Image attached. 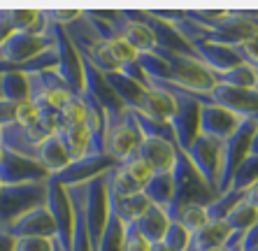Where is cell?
<instances>
[{"label":"cell","mask_w":258,"mask_h":251,"mask_svg":"<svg viewBox=\"0 0 258 251\" xmlns=\"http://www.w3.org/2000/svg\"><path fill=\"white\" fill-rule=\"evenodd\" d=\"M172 181H174V198L172 205H170L168 214L172 219V214L181 207H188V205H207L212 200H216V193L212 191L210 186L205 184V179L196 172V167L191 165V161L186 158V154L179 149L177 154V163L172 167Z\"/></svg>","instance_id":"obj_1"},{"label":"cell","mask_w":258,"mask_h":251,"mask_svg":"<svg viewBox=\"0 0 258 251\" xmlns=\"http://www.w3.org/2000/svg\"><path fill=\"white\" fill-rule=\"evenodd\" d=\"M140 142H142V133L131 109H123L119 114L105 112V154L112 161H126L128 156L138 151Z\"/></svg>","instance_id":"obj_2"},{"label":"cell","mask_w":258,"mask_h":251,"mask_svg":"<svg viewBox=\"0 0 258 251\" xmlns=\"http://www.w3.org/2000/svg\"><path fill=\"white\" fill-rule=\"evenodd\" d=\"M156 54L168 60L170 70H172L170 82L181 86L186 93H205L207 96L216 86L214 72L205 66L198 56H181V54H172V51H158V49Z\"/></svg>","instance_id":"obj_3"},{"label":"cell","mask_w":258,"mask_h":251,"mask_svg":"<svg viewBox=\"0 0 258 251\" xmlns=\"http://www.w3.org/2000/svg\"><path fill=\"white\" fill-rule=\"evenodd\" d=\"M47 203V184L3 186L0 191V233H5L21 214Z\"/></svg>","instance_id":"obj_4"},{"label":"cell","mask_w":258,"mask_h":251,"mask_svg":"<svg viewBox=\"0 0 258 251\" xmlns=\"http://www.w3.org/2000/svg\"><path fill=\"white\" fill-rule=\"evenodd\" d=\"M196 172L205 179V184L219 196V179H221V167H223V142L207 135H196L188 149L184 151Z\"/></svg>","instance_id":"obj_5"},{"label":"cell","mask_w":258,"mask_h":251,"mask_svg":"<svg viewBox=\"0 0 258 251\" xmlns=\"http://www.w3.org/2000/svg\"><path fill=\"white\" fill-rule=\"evenodd\" d=\"M54 33L51 26H47L44 35H30V33H14L10 35L3 44H0V60L7 70H19V68L28 63L30 58H35L37 54H42L44 49L54 47Z\"/></svg>","instance_id":"obj_6"},{"label":"cell","mask_w":258,"mask_h":251,"mask_svg":"<svg viewBox=\"0 0 258 251\" xmlns=\"http://www.w3.org/2000/svg\"><path fill=\"white\" fill-rule=\"evenodd\" d=\"M49 26H51V33H54L56 54H58V68H56V72L60 75V79L68 84V89L75 96H84V60H82V54L70 42L63 26L51 24V21H49Z\"/></svg>","instance_id":"obj_7"},{"label":"cell","mask_w":258,"mask_h":251,"mask_svg":"<svg viewBox=\"0 0 258 251\" xmlns=\"http://www.w3.org/2000/svg\"><path fill=\"white\" fill-rule=\"evenodd\" d=\"M84 214H86V228L93 251L98 249V242L102 237V230L107 226L109 219V200H107V184L105 174L93 177L84 184Z\"/></svg>","instance_id":"obj_8"},{"label":"cell","mask_w":258,"mask_h":251,"mask_svg":"<svg viewBox=\"0 0 258 251\" xmlns=\"http://www.w3.org/2000/svg\"><path fill=\"white\" fill-rule=\"evenodd\" d=\"M256 128H258L256 121L244 119L240 128L235 131L233 138L223 142V167H221V179H219V196H223L230 189V181H233L237 167L249 156V147H251V138Z\"/></svg>","instance_id":"obj_9"},{"label":"cell","mask_w":258,"mask_h":251,"mask_svg":"<svg viewBox=\"0 0 258 251\" xmlns=\"http://www.w3.org/2000/svg\"><path fill=\"white\" fill-rule=\"evenodd\" d=\"M51 174L42 167L40 161L26 158V156L12 154L3 149L0 158V181L5 186H19V184H47Z\"/></svg>","instance_id":"obj_10"},{"label":"cell","mask_w":258,"mask_h":251,"mask_svg":"<svg viewBox=\"0 0 258 251\" xmlns=\"http://www.w3.org/2000/svg\"><path fill=\"white\" fill-rule=\"evenodd\" d=\"M47 207L56 221V242L60 251H70L72 244V200L68 196V186L58 184L49 177L47 181Z\"/></svg>","instance_id":"obj_11"},{"label":"cell","mask_w":258,"mask_h":251,"mask_svg":"<svg viewBox=\"0 0 258 251\" xmlns=\"http://www.w3.org/2000/svg\"><path fill=\"white\" fill-rule=\"evenodd\" d=\"M242 116H237L235 112L214 105V102H205L200 105V123H198V133L207 135V138L221 140L226 142L228 138H233L235 131L242 126Z\"/></svg>","instance_id":"obj_12"},{"label":"cell","mask_w":258,"mask_h":251,"mask_svg":"<svg viewBox=\"0 0 258 251\" xmlns=\"http://www.w3.org/2000/svg\"><path fill=\"white\" fill-rule=\"evenodd\" d=\"M5 233L14 239L19 237H54L56 239V221L51 216V212H49L47 203H44L28 209L26 214H21Z\"/></svg>","instance_id":"obj_13"},{"label":"cell","mask_w":258,"mask_h":251,"mask_svg":"<svg viewBox=\"0 0 258 251\" xmlns=\"http://www.w3.org/2000/svg\"><path fill=\"white\" fill-rule=\"evenodd\" d=\"M116 163L109 158L107 154H100V156H84L79 161H72L66 170H60L58 174H54L51 179L58 181L63 186H77V184H86L91 181L93 177H100L105 174L107 170H112Z\"/></svg>","instance_id":"obj_14"},{"label":"cell","mask_w":258,"mask_h":251,"mask_svg":"<svg viewBox=\"0 0 258 251\" xmlns=\"http://www.w3.org/2000/svg\"><path fill=\"white\" fill-rule=\"evenodd\" d=\"M138 154L149 163V167L154 172H172L174 163H177V154H179V147L168 142V140L142 138V142L138 147Z\"/></svg>","instance_id":"obj_15"},{"label":"cell","mask_w":258,"mask_h":251,"mask_svg":"<svg viewBox=\"0 0 258 251\" xmlns=\"http://www.w3.org/2000/svg\"><path fill=\"white\" fill-rule=\"evenodd\" d=\"M191 47H193V51H196V56H198L212 72H228L230 68L242 63L237 51H235V47H228V44L200 40V42H193Z\"/></svg>","instance_id":"obj_16"},{"label":"cell","mask_w":258,"mask_h":251,"mask_svg":"<svg viewBox=\"0 0 258 251\" xmlns=\"http://www.w3.org/2000/svg\"><path fill=\"white\" fill-rule=\"evenodd\" d=\"M174 109H177V100H174L172 93L149 86V89L144 91V96H142V100H140L135 112L144 114L147 119L158 121V123H170Z\"/></svg>","instance_id":"obj_17"},{"label":"cell","mask_w":258,"mask_h":251,"mask_svg":"<svg viewBox=\"0 0 258 251\" xmlns=\"http://www.w3.org/2000/svg\"><path fill=\"white\" fill-rule=\"evenodd\" d=\"M37 161L42 163V167L51 174V177L58 174L60 170H66V167L72 163L70 154H68L66 144H63V140H60L58 133L49 135V138L40 144V149H37Z\"/></svg>","instance_id":"obj_18"},{"label":"cell","mask_w":258,"mask_h":251,"mask_svg":"<svg viewBox=\"0 0 258 251\" xmlns=\"http://www.w3.org/2000/svg\"><path fill=\"white\" fill-rule=\"evenodd\" d=\"M170 214L168 209L161 207V205H149V209L144 212L142 216L138 219V223H135V228L140 230V235H142L149 244H156V242H161L163 235H165V230H168L170 226Z\"/></svg>","instance_id":"obj_19"},{"label":"cell","mask_w":258,"mask_h":251,"mask_svg":"<svg viewBox=\"0 0 258 251\" xmlns=\"http://www.w3.org/2000/svg\"><path fill=\"white\" fill-rule=\"evenodd\" d=\"M0 147L7 151H12V154L33 158V161H37V149H40V147L30 140L28 131L19 123H10V126H5V128H0Z\"/></svg>","instance_id":"obj_20"},{"label":"cell","mask_w":258,"mask_h":251,"mask_svg":"<svg viewBox=\"0 0 258 251\" xmlns=\"http://www.w3.org/2000/svg\"><path fill=\"white\" fill-rule=\"evenodd\" d=\"M107 200H109V209L119 216L123 226L138 223V219L149 209V205H151V200L144 196V191L135 193V196H128V198H114V196H109L107 193Z\"/></svg>","instance_id":"obj_21"},{"label":"cell","mask_w":258,"mask_h":251,"mask_svg":"<svg viewBox=\"0 0 258 251\" xmlns=\"http://www.w3.org/2000/svg\"><path fill=\"white\" fill-rule=\"evenodd\" d=\"M233 235V228L226 221H210L203 230L191 237V249L188 251H212L219 249L228 242V237Z\"/></svg>","instance_id":"obj_22"},{"label":"cell","mask_w":258,"mask_h":251,"mask_svg":"<svg viewBox=\"0 0 258 251\" xmlns=\"http://www.w3.org/2000/svg\"><path fill=\"white\" fill-rule=\"evenodd\" d=\"M105 82L112 86V91H114V96L121 100V105L126 109H138L140 100H142L144 96V86H140L138 82H133V79H128L126 75H121V72H112V75H105Z\"/></svg>","instance_id":"obj_23"},{"label":"cell","mask_w":258,"mask_h":251,"mask_svg":"<svg viewBox=\"0 0 258 251\" xmlns=\"http://www.w3.org/2000/svg\"><path fill=\"white\" fill-rule=\"evenodd\" d=\"M10 19H12L14 33H30V35H44V30L49 26V19L44 10H10Z\"/></svg>","instance_id":"obj_24"},{"label":"cell","mask_w":258,"mask_h":251,"mask_svg":"<svg viewBox=\"0 0 258 251\" xmlns=\"http://www.w3.org/2000/svg\"><path fill=\"white\" fill-rule=\"evenodd\" d=\"M60 140L66 144L68 154H70L72 161H79L89 156V149H91V131L89 126L82 123V126H70V128H60L58 131Z\"/></svg>","instance_id":"obj_25"},{"label":"cell","mask_w":258,"mask_h":251,"mask_svg":"<svg viewBox=\"0 0 258 251\" xmlns=\"http://www.w3.org/2000/svg\"><path fill=\"white\" fill-rule=\"evenodd\" d=\"M0 98L14 102H24L30 98V89H28V75L21 70H12V72H3L0 75Z\"/></svg>","instance_id":"obj_26"},{"label":"cell","mask_w":258,"mask_h":251,"mask_svg":"<svg viewBox=\"0 0 258 251\" xmlns=\"http://www.w3.org/2000/svg\"><path fill=\"white\" fill-rule=\"evenodd\" d=\"M66 33H68L72 44L77 47L79 54L102 42V37L96 33V28H93V24H91L89 17L84 14V10H82V17H79L77 21H72L70 26H66Z\"/></svg>","instance_id":"obj_27"},{"label":"cell","mask_w":258,"mask_h":251,"mask_svg":"<svg viewBox=\"0 0 258 251\" xmlns=\"http://www.w3.org/2000/svg\"><path fill=\"white\" fill-rule=\"evenodd\" d=\"M144 196L149 198L154 205L170 209L174 198V181H172V172H154L151 181L142 189Z\"/></svg>","instance_id":"obj_28"},{"label":"cell","mask_w":258,"mask_h":251,"mask_svg":"<svg viewBox=\"0 0 258 251\" xmlns=\"http://www.w3.org/2000/svg\"><path fill=\"white\" fill-rule=\"evenodd\" d=\"M216 84H226V86H233V89H256L258 84V70L246 63L230 68L228 72H214Z\"/></svg>","instance_id":"obj_29"},{"label":"cell","mask_w":258,"mask_h":251,"mask_svg":"<svg viewBox=\"0 0 258 251\" xmlns=\"http://www.w3.org/2000/svg\"><path fill=\"white\" fill-rule=\"evenodd\" d=\"M123 246H126V226H123L119 216L109 209L107 226L102 230V237H100V242H98L96 251H123Z\"/></svg>","instance_id":"obj_30"},{"label":"cell","mask_w":258,"mask_h":251,"mask_svg":"<svg viewBox=\"0 0 258 251\" xmlns=\"http://www.w3.org/2000/svg\"><path fill=\"white\" fill-rule=\"evenodd\" d=\"M172 221H177L179 226L186 228L191 235H196L198 230H203L210 223V216H207V207L205 205H188V207H181L174 212Z\"/></svg>","instance_id":"obj_31"},{"label":"cell","mask_w":258,"mask_h":251,"mask_svg":"<svg viewBox=\"0 0 258 251\" xmlns=\"http://www.w3.org/2000/svg\"><path fill=\"white\" fill-rule=\"evenodd\" d=\"M226 223L237 233H246L253 223H258V209L253 205H249L246 200H240L230 209V214L226 216Z\"/></svg>","instance_id":"obj_32"},{"label":"cell","mask_w":258,"mask_h":251,"mask_svg":"<svg viewBox=\"0 0 258 251\" xmlns=\"http://www.w3.org/2000/svg\"><path fill=\"white\" fill-rule=\"evenodd\" d=\"M184 14H186L188 21H193V24L200 26V28L214 30L230 17V10H210V7H207V10H203V7L193 10V7H188V10H184Z\"/></svg>","instance_id":"obj_33"},{"label":"cell","mask_w":258,"mask_h":251,"mask_svg":"<svg viewBox=\"0 0 258 251\" xmlns=\"http://www.w3.org/2000/svg\"><path fill=\"white\" fill-rule=\"evenodd\" d=\"M138 63L144 70V75L149 79H165L170 82L172 79V70H170L168 60L158 56L156 51H144V54H138Z\"/></svg>","instance_id":"obj_34"},{"label":"cell","mask_w":258,"mask_h":251,"mask_svg":"<svg viewBox=\"0 0 258 251\" xmlns=\"http://www.w3.org/2000/svg\"><path fill=\"white\" fill-rule=\"evenodd\" d=\"M119 165H121V170H123V172H126L128 177H131V179L140 186V189H144V186L151 181V177H154V170H151L149 163L144 161L138 151L128 156L126 161H121Z\"/></svg>","instance_id":"obj_35"},{"label":"cell","mask_w":258,"mask_h":251,"mask_svg":"<svg viewBox=\"0 0 258 251\" xmlns=\"http://www.w3.org/2000/svg\"><path fill=\"white\" fill-rule=\"evenodd\" d=\"M244 200V191H226L223 196H219L216 200H212L207 205V216H210V221H226V216L230 214V209L235 205Z\"/></svg>","instance_id":"obj_36"},{"label":"cell","mask_w":258,"mask_h":251,"mask_svg":"<svg viewBox=\"0 0 258 251\" xmlns=\"http://www.w3.org/2000/svg\"><path fill=\"white\" fill-rule=\"evenodd\" d=\"M86 116H89V109H86V102L82 96H75L66 107L58 112V121L60 128H70V126H82L86 123ZM58 128V131H60Z\"/></svg>","instance_id":"obj_37"},{"label":"cell","mask_w":258,"mask_h":251,"mask_svg":"<svg viewBox=\"0 0 258 251\" xmlns=\"http://www.w3.org/2000/svg\"><path fill=\"white\" fill-rule=\"evenodd\" d=\"M256 179H258V156L249 154L244 161H242V165L237 167V172H235L233 181H230V189H233V191H246Z\"/></svg>","instance_id":"obj_38"},{"label":"cell","mask_w":258,"mask_h":251,"mask_svg":"<svg viewBox=\"0 0 258 251\" xmlns=\"http://www.w3.org/2000/svg\"><path fill=\"white\" fill-rule=\"evenodd\" d=\"M191 237L193 235L188 233L184 226H179L177 221H170V226H168V230H165L161 242L168 246L170 251H188L191 249Z\"/></svg>","instance_id":"obj_39"},{"label":"cell","mask_w":258,"mask_h":251,"mask_svg":"<svg viewBox=\"0 0 258 251\" xmlns=\"http://www.w3.org/2000/svg\"><path fill=\"white\" fill-rule=\"evenodd\" d=\"M105 47H107V51L112 54V58L119 63V68H123V66H128V63H135V60H138V51H135V49H133L131 44H128L123 37H119V35L105 42Z\"/></svg>","instance_id":"obj_40"},{"label":"cell","mask_w":258,"mask_h":251,"mask_svg":"<svg viewBox=\"0 0 258 251\" xmlns=\"http://www.w3.org/2000/svg\"><path fill=\"white\" fill-rule=\"evenodd\" d=\"M58 242L54 237H19L14 239L12 251H58Z\"/></svg>","instance_id":"obj_41"},{"label":"cell","mask_w":258,"mask_h":251,"mask_svg":"<svg viewBox=\"0 0 258 251\" xmlns=\"http://www.w3.org/2000/svg\"><path fill=\"white\" fill-rule=\"evenodd\" d=\"M235 51H237L242 63H246V66H251L258 70V30L251 37H246L244 42H240V44L235 47Z\"/></svg>","instance_id":"obj_42"},{"label":"cell","mask_w":258,"mask_h":251,"mask_svg":"<svg viewBox=\"0 0 258 251\" xmlns=\"http://www.w3.org/2000/svg\"><path fill=\"white\" fill-rule=\"evenodd\" d=\"M40 121V112H37V105L33 100H24L17 105V121L14 123L24 126V128H28V126L37 123Z\"/></svg>","instance_id":"obj_43"},{"label":"cell","mask_w":258,"mask_h":251,"mask_svg":"<svg viewBox=\"0 0 258 251\" xmlns=\"http://www.w3.org/2000/svg\"><path fill=\"white\" fill-rule=\"evenodd\" d=\"M44 12H47V19L51 24H58L63 28L82 17V10H68V7H54V10H44Z\"/></svg>","instance_id":"obj_44"},{"label":"cell","mask_w":258,"mask_h":251,"mask_svg":"<svg viewBox=\"0 0 258 251\" xmlns=\"http://www.w3.org/2000/svg\"><path fill=\"white\" fill-rule=\"evenodd\" d=\"M121 75H126L128 79H133V82H138L140 86H144V89H149L151 86V82H149V77L144 75V70L140 68V63L135 60V63H128V66H123L121 68Z\"/></svg>","instance_id":"obj_45"},{"label":"cell","mask_w":258,"mask_h":251,"mask_svg":"<svg viewBox=\"0 0 258 251\" xmlns=\"http://www.w3.org/2000/svg\"><path fill=\"white\" fill-rule=\"evenodd\" d=\"M17 121V105L5 98H0V128H5V126L14 123Z\"/></svg>","instance_id":"obj_46"},{"label":"cell","mask_w":258,"mask_h":251,"mask_svg":"<svg viewBox=\"0 0 258 251\" xmlns=\"http://www.w3.org/2000/svg\"><path fill=\"white\" fill-rule=\"evenodd\" d=\"M10 35H14L12 19H10V10H0V44H3Z\"/></svg>","instance_id":"obj_47"},{"label":"cell","mask_w":258,"mask_h":251,"mask_svg":"<svg viewBox=\"0 0 258 251\" xmlns=\"http://www.w3.org/2000/svg\"><path fill=\"white\" fill-rule=\"evenodd\" d=\"M258 246V223H253L242 237V251H251Z\"/></svg>","instance_id":"obj_48"},{"label":"cell","mask_w":258,"mask_h":251,"mask_svg":"<svg viewBox=\"0 0 258 251\" xmlns=\"http://www.w3.org/2000/svg\"><path fill=\"white\" fill-rule=\"evenodd\" d=\"M14 249V237L7 233H0V251H12Z\"/></svg>","instance_id":"obj_49"},{"label":"cell","mask_w":258,"mask_h":251,"mask_svg":"<svg viewBox=\"0 0 258 251\" xmlns=\"http://www.w3.org/2000/svg\"><path fill=\"white\" fill-rule=\"evenodd\" d=\"M249 154H251V156H258V128H256V133H253V138H251V147H249Z\"/></svg>","instance_id":"obj_50"},{"label":"cell","mask_w":258,"mask_h":251,"mask_svg":"<svg viewBox=\"0 0 258 251\" xmlns=\"http://www.w3.org/2000/svg\"><path fill=\"white\" fill-rule=\"evenodd\" d=\"M149 251H170V249H168L165 244H163V242H156V244H151V249H149Z\"/></svg>","instance_id":"obj_51"},{"label":"cell","mask_w":258,"mask_h":251,"mask_svg":"<svg viewBox=\"0 0 258 251\" xmlns=\"http://www.w3.org/2000/svg\"><path fill=\"white\" fill-rule=\"evenodd\" d=\"M0 158H3V147H0Z\"/></svg>","instance_id":"obj_52"},{"label":"cell","mask_w":258,"mask_h":251,"mask_svg":"<svg viewBox=\"0 0 258 251\" xmlns=\"http://www.w3.org/2000/svg\"><path fill=\"white\" fill-rule=\"evenodd\" d=\"M3 186H5V184H3V181H0V191H3Z\"/></svg>","instance_id":"obj_53"},{"label":"cell","mask_w":258,"mask_h":251,"mask_svg":"<svg viewBox=\"0 0 258 251\" xmlns=\"http://www.w3.org/2000/svg\"><path fill=\"white\" fill-rule=\"evenodd\" d=\"M251 251H258V246H256V249H251Z\"/></svg>","instance_id":"obj_54"},{"label":"cell","mask_w":258,"mask_h":251,"mask_svg":"<svg viewBox=\"0 0 258 251\" xmlns=\"http://www.w3.org/2000/svg\"><path fill=\"white\" fill-rule=\"evenodd\" d=\"M256 91H258V84H256Z\"/></svg>","instance_id":"obj_55"}]
</instances>
